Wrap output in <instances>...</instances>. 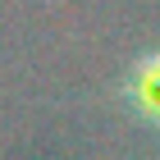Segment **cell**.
<instances>
[{
  "instance_id": "1",
  "label": "cell",
  "mask_w": 160,
  "mask_h": 160,
  "mask_svg": "<svg viewBox=\"0 0 160 160\" xmlns=\"http://www.w3.org/2000/svg\"><path fill=\"white\" fill-rule=\"evenodd\" d=\"M123 101L142 123L160 128V50L142 55V60L123 73Z\"/></svg>"
}]
</instances>
